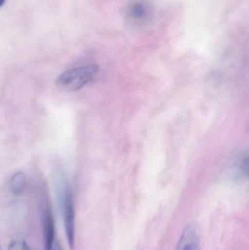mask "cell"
<instances>
[{
  "instance_id": "obj_3",
  "label": "cell",
  "mask_w": 249,
  "mask_h": 250,
  "mask_svg": "<svg viewBox=\"0 0 249 250\" xmlns=\"http://www.w3.org/2000/svg\"><path fill=\"white\" fill-rule=\"evenodd\" d=\"M41 217L44 250H53L55 237V225L51 206L45 195H43L41 200Z\"/></svg>"
},
{
  "instance_id": "obj_5",
  "label": "cell",
  "mask_w": 249,
  "mask_h": 250,
  "mask_svg": "<svg viewBox=\"0 0 249 250\" xmlns=\"http://www.w3.org/2000/svg\"><path fill=\"white\" fill-rule=\"evenodd\" d=\"M27 185L26 176L22 172H17L12 176L10 189L15 195H20L24 192Z\"/></svg>"
},
{
  "instance_id": "obj_8",
  "label": "cell",
  "mask_w": 249,
  "mask_h": 250,
  "mask_svg": "<svg viewBox=\"0 0 249 250\" xmlns=\"http://www.w3.org/2000/svg\"><path fill=\"white\" fill-rule=\"evenodd\" d=\"M53 250H63L62 248H61V245L58 242H57V243L54 244V248H53Z\"/></svg>"
},
{
  "instance_id": "obj_6",
  "label": "cell",
  "mask_w": 249,
  "mask_h": 250,
  "mask_svg": "<svg viewBox=\"0 0 249 250\" xmlns=\"http://www.w3.org/2000/svg\"><path fill=\"white\" fill-rule=\"evenodd\" d=\"M148 7L143 2H136L131 6L130 15L134 20H143L148 14Z\"/></svg>"
},
{
  "instance_id": "obj_2",
  "label": "cell",
  "mask_w": 249,
  "mask_h": 250,
  "mask_svg": "<svg viewBox=\"0 0 249 250\" xmlns=\"http://www.w3.org/2000/svg\"><path fill=\"white\" fill-rule=\"evenodd\" d=\"M97 73L98 67L94 64L75 67L61 73L57 79V84L64 90H80L92 82Z\"/></svg>"
},
{
  "instance_id": "obj_7",
  "label": "cell",
  "mask_w": 249,
  "mask_h": 250,
  "mask_svg": "<svg viewBox=\"0 0 249 250\" xmlns=\"http://www.w3.org/2000/svg\"><path fill=\"white\" fill-rule=\"evenodd\" d=\"M7 250H31V249L24 241L15 240L9 245Z\"/></svg>"
},
{
  "instance_id": "obj_9",
  "label": "cell",
  "mask_w": 249,
  "mask_h": 250,
  "mask_svg": "<svg viewBox=\"0 0 249 250\" xmlns=\"http://www.w3.org/2000/svg\"><path fill=\"white\" fill-rule=\"evenodd\" d=\"M4 2H5V0H0V7L4 4Z\"/></svg>"
},
{
  "instance_id": "obj_4",
  "label": "cell",
  "mask_w": 249,
  "mask_h": 250,
  "mask_svg": "<svg viewBox=\"0 0 249 250\" xmlns=\"http://www.w3.org/2000/svg\"><path fill=\"white\" fill-rule=\"evenodd\" d=\"M200 238L198 228L190 223L184 228L175 250H200Z\"/></svg>"
},
{
  "instance_id": "obj_1",
  "label": "cell",
  "mask_w": 249,
  "mask_h": 250,
  "mask_svg": "<svg viewBox=\"0 0 249 250\" xmlns=\"http://www.w3.org/2000/svg\"><path fill=\"white\" fill-rule=\"evenodd\" d=\"M54 182L57 205L64 222L67 243L70 250H73L75 246L76 209L73 192L64 172L60 169L54 173Z\"/></svg>"
}]
</instances>
